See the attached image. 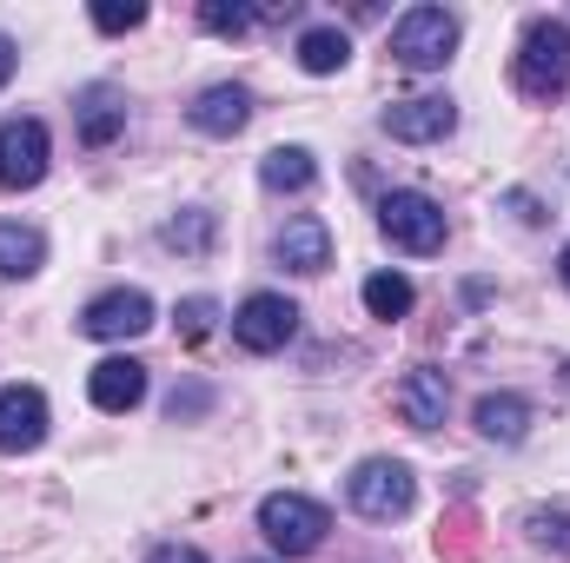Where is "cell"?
I'll list each match as a JSON object with an SVG mask.
<instances>
[{
  "mask_svg": "<svg viewBox=\"0 0 570 563\" xmlns=\"http://www.w3.org/2000/svg\"><path fill=\"white\" fill-rule=\"evenodd\" d=\"M166 412H173V424H179V418H199V412H206V385H186V392H173V405H166Z\"/></svg>",
  "mask_w": 570,
  "mask_h": 563,
  "instance_id": "27",
  "label": "cell"
},
{
  "mask_svg": "<svg viewBox=\"0 0 570 563\" xmlns=\"http://www.w3.org/2000/svg\"><path fill=\"white\" fill-rule=\"evenodd\" d=\"M292 332H298V305L279 298V292H253L239 312H233V338L246 345V352H285L292 345Z\"/></svg>",
  "mask_w": 570,
  "mask_h": 563,
  "instance_id": "7",
  "label": "cell"
},
{
  "mask_svg": "<svg viewBox=\"0 0 570 563\" xmlns=\"http://www.w3.org/2000/svg\"><path fill=\"white\" fill-rule=\"evenodd\" d=\"M412 305H419V292H412L405 273H372V279H365V312H372V318H405Z\"/></svg>",
  "mask_w": 570,
  "mask_h": 563,
  "instance_id": "21",
  "label": "cell"
},
{
  "mask_svg": "<svg viewBox=\"0 0 570 563\" xmlns=\"http://www.w3.org/2000/svg\"><path fill=\"white\" fill-rule=\"evenodd\" d=\"M146 325H153V298H146V292H134V285H120V292H100V298L80 312V332H87V338H100V345L140 338Z\"/></svg>",
  "mask_w": 570,
  "mask_h": 563,
  "instance_id": "8",
  "label": "cell"
},
{
  "mask_svg": "<svg viewBox=\"0 0 570 563\" xmlns=\"http://www.w3.org/2000/svg\"><path fill=\"white\" fill-rule=\"evenodd\" d=\"M438 557L444 563H471L478 557V517H471V511H451V517L438 524Z\"/></svg>",
  "mask_w": 570,
  "mask_h": 563,
  "instance_id": "22",
  "label": "cell"
},
{
  "mask_svg": "<svg viewBox=\"0 0 570 563\" xmlns=\"http://www.w3.org/2000/svg\"><path fill=\"white\" fill-rule=\"evenodd\" d=\"M47 437V398L33 385H7L0 392V451H40Z\"/></svg>",
  "mask_w": 570,
  "mask_h": 563,
  "instance_id": "12",
  "label": "cell"
},
{
  "mask_svg": "<svg viewBox=\"0 0 570 563\" xmlns=\"http://www.w3.org/2000/svg\"><path fill=\"white\" fill-rule=\"evenodd\" d=\"M345 60H352V40L338 27H305L298 33V67L305 73H338Z\"/></svg>",
  "mask_w": 570,
  "mask_h": 563,
  "instance_id": "19",
  "label": "cell"
},
{
  "mask_svg": "<svg viewBox=\"0 0 570 563\" xmlns=\"http://www.w3.org/2000/svg\"><path fill=\"white\" fill-rule=\"evenodd\" d=\"M471 418H478V431H484L491 444H524V431H531V405H524L518 392H484Z\"/></svg>",
  "mask_w": 570,
  "mask_h": 563,
  "instance_id": "15",
  "label": "cell"
},
{
  "mask_svg": "<svg viewBox=\"0 0 570 563\" xmlns=\"http://www.w3.org/2000/svg\"><path fill=\"white\" fill-rule=\"evenodd\" d=\"M379 127H385L392 140H405V146H431V140H444V134L458 127V107H451V100H438V93H419V100H392Z\"/></svg>",
  "mask_w": 570,
  "mask_h": 563,
  "instance_id": "10",
  "label": "cell"
},
{
  "mask_svg": "<svg viewBox=\"0 0 570 563\" xmlns=\"http://www.w3.org/2000/svg\"><path fill=\"white\" fill-rule=\"evenodd\" d=\"M511 80L524 100H564L570 93V27L564 20H531L511 60Z\"/></svg>",
  "mask_w": 570,
  "mask_h": 563,
  "instance_id": "1",
  "label": "cell"
},
{
  "mask_svg": "<svg viewBox=\"0 0 570 563\" xmlns=\"http://www.w3.org/2000/svg\"><path fill=\"white\" fill-rule=\"evenodd\" d=\"M379 233H385L399 253H419V259H425V253L444 246V206H438L431 192H412V186H405V192H385V199H379Z\"/></svg>",
  "mask_w": 570,
  "mask_h": 563,
  "instance_id": "5",
  "label": "cell"
},
{
  "mask_svg": "<svg viewBox=\"0 0 570 563\" xmlns=\"http://www.w3.org/2000/svg\"><path fill=\"white\" fill-rule=\"evenodd\" d=\"M259 531H266V544H273L279 557H312V551L325 544V531H332V511H325L318 497L273 491V497L259 504Z\"/></svg>",
  "mask_w": 570,
  "mask_h": 563,
  "instance_id": "2",
  "label": "cell"
},
{
  "mask_svg": "<svg viewBox=\"0 0 570 563\" xmlns=\"http://www.w3.org/2000/svg\"><path fill=\"white\" fill-rule=\"evenodd\" d=\"M47 259V239L40 226H20V219H0V279H33Z\"/></svg>",
  "mask_w": 570,
  "mask_h": 563,
  "instance_id": "17",
  "label": "cell"
},
{
  "mask_svg": "<svg viewBox=\"0 0 570 563\" xmlns=\"http://www.w3.org/2000/svg\"><path fill=\"white\" fill-rule=\"evenodd\" d=\"M159 239H166L173 253H193V259H199V253H213V239H219V219H213L206 206H186L179 219H166V226H159Z\"/></svg>",
  "mask_w": 570,
  "mask_h": 563,
  "instance_id": "20",
  "label": "cell"
},
{
  "mask_svg": "<svg viewBox=\"0 0 570 563\" xmlns=\"http://www.w3.org/2000/svg\"><path fill=\"white\" fill-rule=\"evenodd\" d=\"M524 531H531V544H538V551L570 557V511H531V517H524Z\"/></svg>",
  "mask_w": 570,
  "mask_h": 563,
  "instance_id": "24",
  "label": "cell"
},
{
  "mask_svg": "<svg viewBox=\"0 0 570 563\" xmlns=\"http://www.w3.org/2000/svg\"><path fill=\"white\" fill-rule=\"evenodd\" d=\"M392 412L412 424V431H438V424L451 418V378H444L438 365L405 372V378L392 385Z\"/></svg>",
  "mask_w": 570,
  "mask_h": 563,
  "instance_id": "9",
  "label": "cell"
},
{
  "mask_svg": "<svg viewBox=\"0 0 570 563\" xmlns=\"http://www.w3.org/2000/svg\"><path fill=\"white\" fill-rule=\"evenodd\" d=\"M253 20H259V13H253V7H239V0H206V7H199V27H206V33H219V40H239Z\"/></svg>",
  "mask_w": 570,
  "mask_h": 563,
  "instance_id": "23",
  "label": "cell"
},
{
  "mask_svg": "<svg viewBox=\"0 0 570 563\" xmlns=\"http://www.w3.org/2000/svg\"><path fill=\"white\" fill-rule=\"evenodd\" d=\"M140 20H146L140 0H100V7H94V27H100V33H134Z\"/></svg>",
  "mask_w": 570,
  "mask_h": 563,
  "instance_id": "26",
  "label": "cell"
},
{
  "mask_svg": "<svg viewBox=\"0 0 570 563\" xmlns=\"http://www.w3.org/2000/svg\"><path fill=\"white\" fill-rule=\"evenodd\" d=\"M87 398H94L100 412H134L146 398V365L140 358H100L94 378H87Z\"/></svg>",
  "mask_w": 570,
  "mask_h": 563,
  "instance_id": "13",
  "label": "cell"
},
{
  "mask_svg": "<svg viewBox=\"0 0 570 563\" xmlns=\"http://www.w3.org/2000/svg\"><path fill=\"white\" fill-rule=\"evenodd\" d=\"M127 134V100L114 87H87L80 93V140L87 146H114Z\"/></svg>",
  "mask_w": 570,
  "mask_h": 563,
  "instance_id": "16",
  "label": "cell"
},
{
  "mask_svg": "<svg viewBox=\"0 0 570 563\" xmlns=\"http://www.w3.org/2000/svg\"><path fill=\"white\" fill-rule=\"evenodd\" d=\"M558 273H564V285H570V246H564V259H558Z\"/></svg>",
  "mask_w": 570,
  "mask_h": 563,
  "instance_id": "30",
  "label": "cell"
},
{
  "mask_svg": "<svg viewBox=\"0 0 570 563\" xmlns=\"http://www.w3.org/2000/svg\"><path fill=\"white\" fill-rule=\"evenodd\" d=\"M146 563H206V551H193V544H159Z\"/></svg>",
  "mask_w": 570,
  "mask_h": 563,
  "instance_id": "28",
  "label": "cell"
},
{
  "mask_svg": "<svg viewBox=\"0 0 570 563\" xmlns=\"http://www.w3.org/2000/svg\"><path fill=\"white\" fill-rule=\"evenodd\" d=\"M345 497H352V511H358V517L392 524V517H405V511H412L419 477H412V464H399V457H365V464L345 477Z\"/></svg>",
  "mask_w": 570,
  "mask_h": 563,
  "instance_id": "3",
  "label": "cell"
},
{
  "mask_svg": "<svg viewBox=\"0 0 570 563\" xmlns=\"http://www.w3.org/2000/svg\"><path fill=\"white\" fill-rule=\"evenodd\" d=\"M259 179H266V192H305V186L318 179V166H312L305 146H273V152L259 159Z\"/></svg>",
  "mask_w": 570,
  "mask_h": 563,
  "instance_id": "18",
  "label": "cell"
},
{
  "mask_svg": "<svg viewBox=\"0 0 570 563\" xmlns=\"http://www.w3.org/2000/svg\"><path fill=\"white\" fill-rule=\"evenodd\" d=\"M206 140H233L246 120H253V93L239 87V80H219V87H206L199 100H193V113H186Z\"/></svg>",
  "mask_w": 570,
  "mask_h": 563,
  "instance_id": "11",
  "label": "cell"
},
{
  "mask_svg": "<svg viewBox=\"0 0 570 563\" xmlns=\"http://www.w3.org/2000/svg\"><path fill=\"white\" fill-rule=\"evenodd\" d=\"M213 325H219V305H213V298H206V292H199V298H186V305H179V338H186V345H199V338H206V332H213Z\"/></svg>",
  "mask_w": 570,
  "mask_h": 563,
  "instance_id": "25",
  "label": "cell"
},
{
  "mask_svg": "<svg viewBox=\"0 0 570 563\" xmlns=\"http://www.w3.org/2000/svg\"><path fill=\"white\" fill-rule=\"evenodd\" d=\"M47 152H53L47 127H40L33 113H13V120L0 127V186H7V192L40 186V179H47Z\"/></svg>",
  "mask_w": 570,
  "mask_h": 563,
  "instance_id": "6",
  "label": "cell"
},
{
  "mask_svg": "<svg viewBox=\"0 0 570 563\" xmlns=\"http://www.w3.org/2000/svg\"><path fill=\"white\" fill-rule=\"evenodd\" d=\"M564 378H570V365H564Z\"/></svg>",
  "mask_w": 570,
  "mask_h": 563,
  "instance_id": "31",
  "label": "cell"
},
{
  "mask_svg": "<svg viewBox=\"0 0 570 563\" xmlns=\"http://www.w3.org/2000/svg\"><path fill=\"white\" fill-rule=\"evenodd\" d=\"M13 67H20V47H13V40H7V33H0V87H7V80H13Z\"/></svg>",
  "mask_w": 570,
  "mask_h": 563,
  "instance_id": "29",
  "label": "cell"
},
{
  "mask_svg": "<svg viewBox=\"0 0 570 563\" xmlns=\"http://www.w3.org/2000/svg\"><path fill=\"white\" fill-rule=\"evenodd\" d=\"M279 266H292V273H325V266H332V233H325V219H312V213L285 219L279 226Z\"/></svg>",
  "mask_w": 570,
  "mask_h": 563,
  "instance_id": "14",
  "label": "cell"
},
{
  "mask_svg": "<svg viewBox=\"0 0 570 563\" xmlns=\"http://www.w3.org/2000/svg\"><path fill=\"white\" fill-rule=\"evenodd\" d=\"M392 53H399V67H412V73H438V67L458 53V13H444V7H412V13H399Z\"/></svg>",
  "mask_w": 570,
  "mask_h": 563,
  "instance_id": "4",
  "label": "cell"
}]
</instances>
